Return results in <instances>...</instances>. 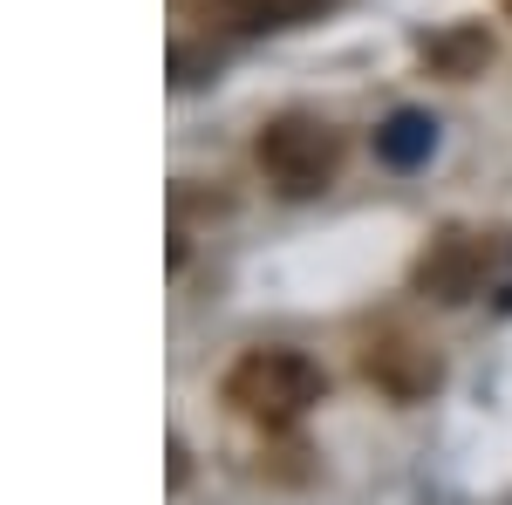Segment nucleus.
<instances>
[{"label":"nucleus","instance_id":"obj_4","mask_svg":"<svg viewBox=\"0 0 512 505\" xmlns=\"http://www.w3.org/2000/svg\"><path fill=\"white\" fill-rule=\"evenodd\" d=\"M362 376L376 389H390L396 403H410V396L437 389V349H424L410 328H376L362 342Z\"/></svg>","mask_w":512,"mask_h":505},{"label":"nucleus","instance_id":"obj_1","mask_svg":"<svg viewBox=\"0 0 512 505\" xmlns=\"http://www.w3.org/2000/svg\"><path fill=\"white\" fill-rule=\"evenodd\" d=\"M226 403H233L246 424L287 430L321 403V369L301 349H246L226 369Z\"/></svg>","mask_w":512,"mask_h":505},{"label":"nucleus","instance_id":"obj_5","mask_svg":"<svg viewBox=\"0 0 512 505\" xmlns=\"http://www.w3.org/2000/svg\"><path fill=\"white\" fill-rule=\"evenodd\" d=\"M335 0H219V21H233L239 35H274V28H301L321 21Z\"/></svg>","mask_w":512,"mask_h":505},{"label":"nucleus","instance_id":"obj_3","mask_svg":"<svg viewBox=\"0 0 512 505\" xmlns=\"http://www.w3.org/2000/svg\"><path fill=\"white\" fill-rule=\"evenodd\" d=\"M492 260H499V246L485 233H437L424 246V260H417V287L431 294V301H472L478 287L492 280Z\"/></svg>","mask_w":512,"mask_h":505},{"label":"nucleus","instance_id":"obj_2","mask_svg":"<svg viewBox=\"0 0 512 505\" xmlns=\"http://www.w3.org/2000/svg\"><path fill=\"white\" fill-rule=\"evenodd\" d=\"M260 171H267V185L280 198H315L335 185V171H342V130L328 117H308V110H287L260 130Z\"/></svg>","mask_w":512,"mask_h":505},{"label":"nucleus","instance_id":"obj_8","mask_svg":"<svg viewBox=\"0 0 512 505\" xmlns=\"http://www.w3.org/2000/svg\"><path fill=\"white\" fill-rule=\"evenodd\" d=\"M506 14H512V0H506Z\"/></svg>","mask_w":512,"mask_h":505},{"label":"nucleus","instance_id":"obj_6","mask_svg":"<svg viewBox=\"0 0 512 505\" xmlns=\"http://www.w3.org/2000/svg\"><path fill=\"white\" fill-rule=\"evenodd\" d=\"M424 62H431L437 76L465 82V76H478V69L492 62V41H485V28H458V35L431 41V48H424Z\"/></svg>","mask_w":512,"mask_h":505},{"label":"nucleus","instance_id":"obj_7","mask_svg":"<svg viewBox=\"0 0 512 505\" xmlns=\"http://www.w3.org/2000/svg\"><path fill=\"white\" fill-rule=\"evenodd\" d=\"M431 144H437V123L417 117V110H403V117H390L376 130V157L383 164H417V157H431Z\"/></svg>","mask_w":512,"mask_h":505}]
</instances>
